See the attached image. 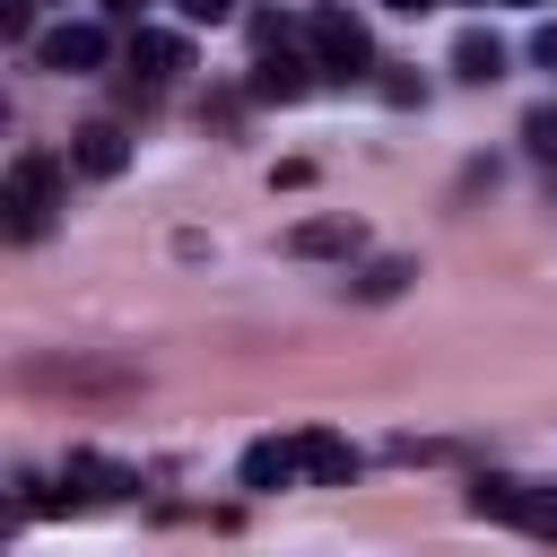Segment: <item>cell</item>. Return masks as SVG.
<instances>
[{"instance_id": "6da1fadb", "label": "cell", "mask_w": 557, "mask_h": 557, "mask_svg": "<svg viewBox=\"0 0 557 557\" xmlns=\"http://www.w3.org/2000/svg\"><path fill=\"white\" fill-rule=\"evenodd\" d=\"M52 200H61V165H52L44 148H26V157L9 165V235H17V244H26V235H44Z\"/></svg>"}, {"instance_id": "7a4b0ae2", "label": "cell", "mask_w": 557, "mask_h": 557, "mask_svg": "<svg viewBox=\"0 0 557 557\" xmlns=\"http://www.w3.org/2000/svg\"><path fill=\"white\" fill-rule=\"evenodd\" d=\"M305 44H313V61L339 70V78H366V70H374V44H366V26H357L348 9H313Z\"/></svg>"}, {"instance_id": "3957f363", "label": "cell", "mask_w": 557, "mask_h": 557, "mask_svg": "<svg viewBox=\"0 0 557 557\" xmlns=\"http://www.w3.org/2000/svg\"><path fill=\"white\" fill-rule=\"evenodd\" d=\"M35 61H44V70H96V61H104V26H87V17L52 26V35L35 44Z\"/></svg>"}, {"instance_id": "277c9868", "label": "cell", "mask_w": 557, "mask_h": 557, "mask_svg": "<svg viewBox=\"0 0 557 557\" xmlns=\"http://www.w3.org/2000/svg\"><path fill=\"white\" fill-rule=\"evenodd\" d=\"M70 165H78V174H96V183H113V174L131 165V139H122L113 122H87V131L70 139Z\"/></svg>"}, {"instance_id": "5b68a950", "label": "cell", "mask_w": 557, "mask_h": 557, "mask_svg": "<svg viewBox=\"0 0 557 557\" xmlns=\"http://www.w3.org/2000/svg\"><path fill=\"white\" fill-rule=\"evenodd\" d=\"M252 96H261V104H296V96H305V61H296V52L278 44V35L261 44V70H252Z\"/></svg>"}, {"instance_id": "8992f818", "label": "cell", "mask_w": 557, "mask_h": 557, "mask_svg": "<svg viewBox=\"0 0 557 557\" xmlns=\"http://www.w3.org/2000/svg\"><path fill=\"white\" fill-rule=\"evenodd\" d=\"M296 470H305V461H296V444H278V435H261V444H244V470H235V479H244L252 496H270V487H287Z\"/></svg>"}, {"instance_id": "52a82bcc", "label": "cell", "mask_w": 557, "mask_h": 557, "mask_svg": "<svg viewBox=\"0 0 557 557\" xmlns=\"http://www.w3.org/2000/svg\"><path fill=\"white\" fill-rule=\"evenodd\" d=\"M470 513H496V522H540V513H548V496H531L522 479H479V487H470Z\"/></svg>"}, {"instance_id": "ba28073f", "label": "cell", "mask_w": 557, "mask_h": 557, "mask_svg": "<svg viewBox=\"0 0 557 557\" xmlns=\"http://www.w3.org/2000/svg\"><path fill=\"white\" fill-rule=\"evenodd\" d=\"M296 461H305V479H322V487H348V479H357V444H348V435H305Z\"/></svg>"}, {"instance_id": "9c48e42d", "label": "cell", "mask_w": 557, "mask_h": 557, "mask_svg": "<svg viewBox=\"0 0 557 557\" xmlns=\"http://www.w3.org/2000/svg\"><path fill=\"white\" fill-rule=\"evenodd\" d=\"M287 252H296V261H331V252H357V218H305V226L287 235Z\"/></svg>"}, {"instance_id": "30bf717a", "label": "cell", "mask_w": 557, "mask_h": 557, "mask_svg": "<svg viewBox=\"0 0 557 557\" xmlns=\"http://www.w3.org/2000/svg\"><path fill=\"white\" fill-rule=\"evenodd\" d=\"M409 278H418V261H409V252H383V261H366V270L348 278V296H357V305H392Z\"/></svg>"}, {"instance_id": "8fae6325", "label": "cell", "mask_w": 557, "mask_h": 557, "mask_svg": "<svg viewBox=\"0 0 557 557\" xmlns=\"http://www.w3.org/2000/svg\"><path fill=\"white\" fill-rule=\"evenodd\" d=\"M61 487H70V505H87V496H122L131 470H113V461H96V453H70V461H61Z\"/></svg>"}, {"instance_id": "7c38bea8", "label": "cell", "mask_w": 557, "mask_h": 557, "mask_svg": "<svg viewBox=\"0 0 557 557\" xmlns=\"http://www.w3.org/2000/svg\"><path fill=\"white\" fill-rule=\"evenodd\" d=\"M131 70H148V78H174V70H191V52H183V35H157V26H139V35H131Z\"/></svg>"}, {"instance_id": "4fadbf2b", "label": "cell", "mask_w": 557, "mask_h": 557, "mask_svg": "<svg viewBox=\"0 0 557 557\" xmlns=\"http://www.w3.org/2000/svg\"><path fill=\"white\" fill-rule=\"evenodd\" d=\"M453 70L487 87V78H505V44H496V35H461V44H453Z\"/></svg>"}, {"instance_id": "5bb4252c", "label": "cell", "mask_w": 557, "mask_h": 557, "mask_svg": "<svg viewBox=\"0 0 557 557\" xmlns=\"http://www.w3.org/2000/svg\"><path fill=\"white\" fill-rule=\"evenodd\" d=\"M522 139H531V157H548V165H557V104L522 113Z\"/></svg>"}, {"instance_id": "9a60e30c", "label": "cell", "mask_w": 557, "mask_h": 557, "mask_svg": "<svg viewBox=\"0 0 557 557\" xmlns=\"http://www.w3.org/2000/svg\"><path fill=\"white\" fill-rule=\"evenodd\" d=\"M0 35H9V44H26V35H35V17H26V0H0Z\"/></svg>"}, {"instance_id": "2e32d148", "label": "cell", "mask_w": 557, "mask_h": 557, "mask_svg": "<svg viewBox=\"0 0 557 557\" xmlns=\"http://www.w3.org/2000/svg\"><path fill=\"white\" fill-rule=\"evenodd\" d=\"M191 26H218V17H235V0H174Z\"/></svg>"}, {"instance_id": "e0dca14e", "label": "cell", "mask_w": 557, "mask_h": 557, "mask_svg": "<svg viewBox=\"0 0 557 557\" xmlns=\"http://www.w3.org/2000/svg\"><path fill=\"white\" fill-rule=\"evenodd\" d=\"M531 61H540V70H557V26H540V35H531Z\"/></svg>"}, {"instance_id": "ac0fdd59", "label": "cell", "mask_w": 557, "mask_h": 557, "mask_svg": "<svg viewBox=\"0 0 557 557\" xmlns=\"http://www.w3.org/2000/svg\"><path fill=\"white\" fill-rule=\"evenodd\" d=\"M540 531H557V496H548V513H540Z\"/></svg>"}, {"instance_id": "d6986e66", "label": "cell", "mask_w": 557, "mask_h": 557, "mask_svg": "<svg viewBox=\"0 0 557 557\" xmlns=\"http://www.w3.org/2000/svg\"><path fill=\"white\" fill-rule=\"evenodd\" d=\"M392 9H435V0H392Z\"/></svg>"}]
</instances>
